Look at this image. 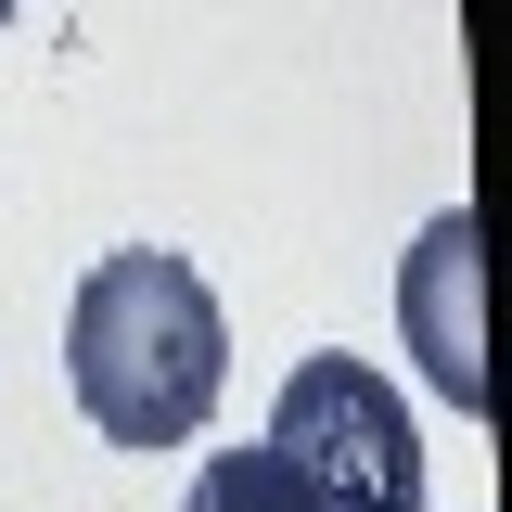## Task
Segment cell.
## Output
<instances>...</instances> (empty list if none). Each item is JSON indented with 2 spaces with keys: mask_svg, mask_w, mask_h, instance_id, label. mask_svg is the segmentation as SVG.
<instances>
[{
  "mask_svg": "<svg viewBox=\"0 0 512 512\" xmlns=\"http://www.w3.org/2000/svg\"><path fill=\"white\" fill-rule=\"evenodd\" d=\"M64 384L90 410V436L116 448H180L205 436L218 384H231V320L205 295V269L167 244H128L77 282L64 308Z\"/></svg>",
  "mask_w": 512,
  "mask_h": 512,
  "instance_id": "obj_1",
  "label": "cell"
},
{
  "mask_svg": "<svg viewBox=\"0 0 512 512\" xmlns=\"http://www.w3.org/2000/svg\"><path fill=\"white\" fill-rule=\"evenodd\" d=\"M269 461L308 487V512H423V436L397 384L359 359H295L269 410Z\"/></svg>",
  "mask_w": 512,
  "mask_h": 512,
  "instance_id": "obj_2",
  "label": "cell"
},
{
  "mask_svg": "<svg viewBox=\"0 0 512 512\" xmlns=\"http://www.w3.org/2000/svg\"><path fill=\"white\" fill-rule=\"evenodd\" d=\"M397 320H410V359L436 372V397L474 423V410H487V346H474V205H448L436 231L410 244Z\"/></svg>",
  "mask_w": 512,
  "mask_h": 512,
  "instance_id": "obj_3",
  "label": "cell"
},
{
  "mask_svg": "<svg viewBox=\"0 0 512 512\" xmlns=\"http://www.w3.org/2000/svg\"><path fill=\"white\" fill-rule=\"evenodd\" d=\"M180 512H308V487H295L269 448H231V461H205V474H192Z\"/></svg>",
  "mask_w": 512,
  "mask_h": 512,
  "instance_id": "obj_4",
  "label": "cell"
},
{
  "mask_svg": "<svg viewBox=\"0 0 512 512\" xmlns=\"http://www.w3.org/2000/svg\"><path fill=\"white\" fill-rule=\"evenodd\" d=\"M0 13H26V0H0Z\"/></svg>",
  "mask_w": 512,
  "mask_h": 512,
  "instance_id": "obj_5",
  "label": "cell"
}]
</instances>
